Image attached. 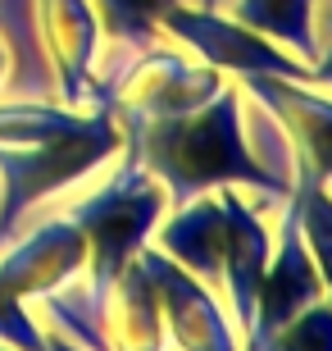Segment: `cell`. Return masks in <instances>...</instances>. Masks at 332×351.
Instances as JSON below:
<instances>
[{
	"mask_svg": "<svg viewBox=\"0 0 332 351\" xmlns=\"http://www.w3.org/2000/svg\"><path fill=\"white\" fill-rule=\"evenodd\" d=\"M123 137L128 156H137L141 169L159 178L173 210L214 187H251L268 201H287L292 192V182L278 169H264V160H255L246 142L237 87H218L196 110L123 123Z\"/></svg>",
	"mask_w": 332,
	"mask_h": 351,
	"instance_id": "cell-1",
	"label": "cell"
},
{
	"mask_svg": "<svg viewBox=\"0 0 332 351\" xmlns=\"http://www.w3.org/2000/svg\"><path fill=\"white\" fill-rule=\"evenodd\" d=\"M123 128L110 105L68 110L46 101L0 105V247L46 196L82 182L118 151Z\"/></svg>",
	"mask_w": 332,
	"mask_h": 351,
	"instance_id": "cell-2",
	"label": "cell"
},
{
	"mask_svg": "<svg viewBox=\"0 0 332 351\" xmlns=\"http://www.w3.org/2000/svg\"><path fill=\"white\" fill-rule=\"evenodd\" d=\"M155 247L173 256L201 283L228 292L242 338L255 324V292L268 265V228L237 192L214 187V196H192L187 206L168 215V223L155 233Z\"/></svg>",
	"mask_w": 332,
	"mask_h": 351,
	"instance_id": "cell-3",
	"label": "cell"
},
{
	"mask_svg": "<svg viewBox=\"0 0 332 351\" xmlns=\"http://www.w3.org/2000/svg\"><path fill=\"white\" fill-rule=\"evenodd\" d=\"M223 87V73L209 64H192L178 51H155L146 46L132 69H123L114 82L96 87V101L114 110V123H137V119H159L196 110Z\"/></svg>",
	"mask_w": 332,
	"mask_h": 351,
	"instance_id": "cell-4",
	"label": "cell"
},
{
	"mask_svg": "<svg viewBox=\"0 0 332 351\" xmlns=\"http://www.w3.org/2000/svg\"><path fill=\"white\" fill-rule=\"evenodd\" d=\"M159 32H168L173 41L192 46L209 69L218 73H237V78H251V73H273V78H296L309 82V64L287 55L282 46H268L264 32L237 23V19H223L214 14V5L192 10L187 0L182 5H168L159 14Z\"/></svg>",
	"mask_w": 332,
	"mask_h": 351,
	"instance_id": "cell-5",
	"label": "cell"
},
{
	"mask_svg": "<svg viewBox=\"0 0 332 351\" xmlns=\"http://www.w3.org/2000/svg\"><path fill=\"white\" fill-rule=\"evenodd\" d=\"M137 261L155 287L164 338L178 342V351H242L228 328V315L218 311V301L209 297V287L196 274H187L173 256H164L151 242L137 251Z\"/></svg>",
	"mask_w": 332,
	"mask_h": 351,
	"instance_id": "cell-6",
	"label": "cell"
},
{
	"mask_svg": "<svg viewBox=\"0 0 332 351\" xmlns=\"http://www.w3.org/2000/svg\"><path fill=\"white\" fill-rule=\"evenodd\" d=\"M246 91L264 101L296 156V178L332 182V96L305 87L296 78H273V73H251Z\"/></svg>",
	"mask_w": 332,
	"mask_h": 351,
	"instance_id": "cell-7",
	"label": "cell"
},
{
	"mask_svg": "<svg viewBox=\"0 0 332 351\" xmlns=\"http://www.w3.org/2000/svg\"><path fill=\"white\" fill-rule=\"evenodd\" d=\"M314 301H323V278H319V265H314V256L305 247V237H301V215H296L292 196H287L282 237H278V251H268L264 278H259V292H255V324L246 333L242 351L264 342L273 328H282L292 315H301Z\"/></svg>",
	"mask_w": 332,
	"mask_h": 351,
	"instance_id": "cell-8",
	"label": "cell"
},
{
	"mask_svg": "<svg viewBox=\"0 0 332 351\" xmlns=\"http://www.w3.org/2000/svg\"><path fill=\"white\" fill-rule=\"evenodd\" d=\"M37 32L41 51L60 78V105H96V46H101V19L91 0H37Z\"/></svg>",
	"mask_w": 332,
	"mask_h": 351,
	"instance_id": "cell-9",
	"label": "cell"
},
{
	"mask_svg": "<svg viewBox=\"0 0 332 351\" xmlns=\"http://www.w3.org/2000/svg\"><path fill=\"white\" fill-rule=\"evenodd\" d=\"M87 265V233L73 219H46L23 242L0 247V283L18 301L51 297L64 283H77Z\"/></svg>",
	"mask_w": 332,
	"mask_h": 351,
	"instance_id": "cell-10",
	"label": "cell"
},
{
	"mask_svg": "<svg viewBox=\"0 0 332 351\" xmlns=\"http://www.w3.org/2000/svg\"><path fill=\"white\" fill-rule=\"evenodd\" d=\"M101 333L110 351H164L168 338H164V319H159V301H155V287L137 256L105 292Z\"/></svg>",
	"mask_w": 332,
	"mask_h": 351,
	"instance_id": "cell-11",
	"label": "cell"
},
{
	"mask_svg": "<svg viewBox=\"0 0 332 351\" xmlns=\"http://www.w3.org/2000/svg\"><path fill=\"white\" fill-rule=\"evenodd\" d=\"M232 19L255 27L264 37L292 46L296 60H319V32H314V0H237Z\"/></svg>",
	"mask_w": 332,
	"mask_h": 351,
	"instance_id": "cell-12",
	"label": "cell"
},
{
	"mask_svg": "<svg viewBox=\"0 0 332 351\" xmlns=\"http://www.w3.org/2000/svg\"><path fill=\"white\" fill-rule=\"evenodd\" d=\"M292 206L301 215V237H305L309 256L319 265V278H323V297L332 301V192L323 182H309V178H296L292 192Z\"/></svg>",
	"mask_w": 332,
	"mask_h": 351,
	"instance_id": "cell-13",
	"label": "cell"
},
{
	"mask_svg": "<svg viewBox=\"0 0 332 351\" xmlns=\"http://www.w3.org/2000/svg\"><path fill=\"white\" fill-rule=\"evenodd\" d=\"M91 5H96L101 32H110L132 51H146L159 32V14L168 5H182V0H91Z\"/></svg>",
	"mask_w": 332,
	"mask_h": 351,
	"instance_id": "cell-14",
	"label": "cell"
},
{
	"mask_svg": "<svg viewBox=\"0 0 332 351\" xmlns=\"http://www.w3.org/2000/svg\"><path fill=\"white\" fill-rule=\"evenodd\" d=\"M251 351H332V301H314Z\"/></svg>",
	"mask_w": 332,
	"mask_h": 351,
	"instance_id": "cell-15",
	"label": "cell"
},
{
	"mask_svg": "<svg viewBox=\"0 0 332 351\" xmlns=\"http://www.w3.org/2000/svg\"><path fill=\"white\" fill-rule=\"evenodd\" d=\"M0 342L14 351H46V333L32 324V315L23 311V301L0 283Z\"/></svg>",
	"mask_w": 332,
	"mask_h": 351,
	"instance_id": "cell-16",
	"label": "cell"
},
{
	"mask_svg": "<svg viewBox=\"0 0 332 351\" xmlns=\"http://www.w3.org/2000/svg\"><path fill=\"white\" fill-rule=\"evenodd\" d=\"M309 82H319V87H332V46H328V55H319V60L309 64Z\"/></svg>",
	"mask_w": 332,
	"mask_h": 351,
	"instance_id": "cell-17",
	"label": "cell"
},
{
	"mask_svg": "<svg viewBox=\"0 0 332 351\" xmlns=\"http://www.w3.org/2000/svg\"><path fill=\"white\" fill-rule=\"evenodd\" d=\"M10 69H14V55H10V41L0 37V91L10 87Z\"/></svg>",
	"mask_w": 332,
	"mask_h": 351,
	"instance_id": "cell-18",
	"label": "cell"
},
{
	"mask_svg": "<svg viewBox=\"0 0 332 351\" xmlns=\"http://www.w3.org/2000/svg\"><path fill=\"white\" fill-rule=\"evenodd\" d=\"M46 351H87L82 342H68L64 333H46Z\"/></svg>",
	"mask_w": 332,
	"mask_h": 351,
	"instance_id": "cell-19",
	"label": "cell"
},
{
	"mask_svg": "<svg viewBox=\"0 0 332 351\" xmlns=\"http://www.w3.org/2000/svg\"><path fill=\"white\" fill-rule=\"evenodd\" d=\"M0 351H14V347H5V342H0Z\"/></svg>",
	"mask_w": 332,
	"mask_h": 351,
	"instance_id": "cell-20",
	"label": "cell"
},
{
	"mask_svg": "<svg viewBox=\"0 0 332 351\" xmlns=\"http://www.w3.org/2000/svg\"><path fill=\"white\" fill-rule=\"evenodd\" d=\"M328 23H332V10H328Z\"/></svg>",
	"mask_w": 332,
	"mask_h": 351,
	"instance_id": "cell-21",
	"label": "cell"
},
{
	"mask_svg": "<svg viewBox=\"0 0 332 351\" xmlns=\"http://www.w3.org/2000/svg\"><path fill=\"white\" fill-rule=\"evenodd\" d=\"M205 5H214V0H205Z\"/></svg>",
	"mask_w": 332,
	"mask_h": 351,
	"instance_id": "cell-22",
	"label": "cell"
},
{
	"mask_svg": "<svg viewBox=\"0 0 332 351\" xmlns=\"http://www.w3.org/2000/svg\"><path fill=\"white\" fill-rule=\"evenodd\" d=\"M328 192H332V182H328Z\"/></svg>",
	"mask_w": 332,
	"mask_h": 351,
	"instance_id": "cell-23",
	"label": "cell"
}]
</instances>
